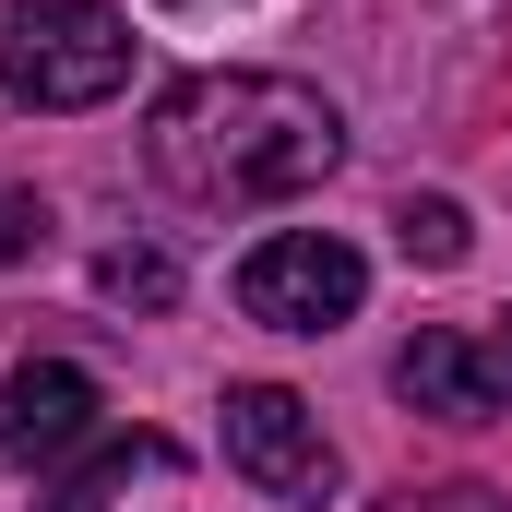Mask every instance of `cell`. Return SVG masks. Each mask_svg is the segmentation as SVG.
Returning <instances> with one entry per match:
<instances>
[{
	"instance_id": "obj_1",
	"label": "cell",
	"mask_w": 512,
	"mask_h": 512,
	"mask_svg": "<svg viewBox=\"0 0 512 512\" xmlns=\"http://www.w3.org/2000/svg\"><path fill=\"white\" fill-rule=\"evenodd\" d=\"M143 167L203 215H251L322 191L346 167V120L298 72H179L143 120Z\"/></svg>"
},
{
	"instance_id": "obj_2",
	"label": "cell",
	"mask_w": 512,
	"mask_h": 512,
	"mask_svg": "<svg viewBox=\"0 0 512 512\" xmlns=\"http://www.w3.org/2000/svg\"><path fill=\"white\" fill-rule=\"evenodd\" d=\"M131 84V24L108 0H24L0 24V108H108Z\"/></svg>"
},
{
	"instance_id": "obj_3",
	"label": "cell",
	"mask_w": 512,
	"mask_h": 512,
	"mask_svg": "<svg viewBox=\"0 0 512 512\" xmlns=\"http://www.w3.org/2000/svg\"><path fill=\"white\" fill-rule=\"evenodd\" d=\"M358 298H370V262L334 227H274L239 262V310L274 322V334H334V322H358Z\"/></svg>"
},
{
	"instance_id": "obj_4",
	"label": "cell",
	"mask_w": 512,
	"mask_h": 512,
	"mask_svg": "<svg viewBox=\"0 0 512 512\" xmlns=\"http://www.w3.org/2000/svg\"><path fill=\"white\" fill-rule=\"evenodd\" d=\"M227 465H239L251 489H274V501H298V512H322L334 489H346L322 417H310L286 382H227Z\"/></svg>"
},
{
	"instance_id": "obj_5",
	"label": "cell",
	"mask_w": 512,
	"mask_h": 512,
	"mask_svg": "<svg viewBox=\"0 0 512 512\" xmlns=\"http://www.w3.org/2000/svg\"><path fill=\"white\" fill-rule=\"evenodd\" d=\"M96 370H72V358H24L12 382H0V465H60V453H84L96 441Z\"/></svg>"
},
{
	"instance_id": "obj_6",
	"label": "cell",
	"mask_w": 512,
	"mask_h": 512,
	"mask_svg": "<svg viewBox=\"0 0 512 512\" xmlns=\"http://www.w3.org/2000/svg\"><path fill=\"white\" fill-rule=\"evenodd\" d=\"M393 393L417 405V417H501V358L477 346V334H453V322H429V334H405V358H393Z\"/></svg>"
},
{
	"instance_id": "obj_7",
	"label": "cell",
	"mask_w": 512,
	"mask_h": 512,
	"mask_svg": "<svg viewBox=\"0 0 512 512\" xmlns=\"http://www.w3.org/2000/svg\"><path fill=\"white\" fill-rule=\"evenodd\" d=\"M143 465H179V441H155V429H131V441H96V453H84V465H72V477H60L36 512H108L131 477H143Z\"/></svg>"
},
{
	"instance_id": "obj_8",
	"label": "cell",
	"mask_w": 512,
	"mask_h": 512,
	"mask_svg": "<svg viewBox=\"0 0 512 512\" xmlns=\"http://www.w3.org/2000/svg\"><path fill=\"white\" fill-rule=\"evenodd\" d=\"M393 251L429 262V274H453V262L477 251V227H465V203H453V191H405V203H393Z\"/></svg>"
},
{
	"instance_id": "obj_9",
	"label": "cell",
	"mask_w": 512,
	"mask_h": 512,
	"mask_svg": "<svg viewBox=\"0 0 512 512\" xmlns=\"http://www.w3.org/2000/svg\"><path fill=\"white\" fill-rule=\"evenodd\" d=\"M96 298H108V310H167V298H179V251H155V239H120V251L96 262Z\"/></svg>"
},
{
	"instance_id": "obj_10",
	"label": "cell",
	"mask_w": 512,
	"mask_h": 512,
	"mask_svg": "<svg viewBox=\"0 0 512 512\" xmlns=\"http://www.w3.org/2000/svg\"><path fill=\"white\" fill-rule=\"evenodd\" d=\"M382 512H501V489H477V477H429V489H393Z\"/></svg>"
},
{
	"instance_id": "obj_11",
	"label": "cell",
	"mask_w": 512,
	"mask_h": 512,
	"mask_svg": "<svg viewBox=\"0 0 512 512\" xmlns=\"http://www.w3.org/2000/svg\"><path fill=\"white\" fill-rule=\"evenodd\" d=\"M48 251V203L36 191H0V262H36Z\"/></svg>"
},
{
	"instance_id": "obj_12",
	"label": "cell",
	"mask_w": 512,
	"mask_h": 512,
	"mask_svg": "<svg viewBox=\"0 0 512 512\" xmlns=\"http://www.w3.org/2000/svg\"><path fill=\"white\" fill-rule=\"evenodd\" d=\"M489 358H501V382H512V322H501V334H489Z\"/></svg>"
}]
</instances>
